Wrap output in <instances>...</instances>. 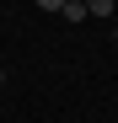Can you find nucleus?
Masks as SVG:
<instances>
[{
  "label": "nucleus",
  "instance_id": "obj_1",
  "mask_svg": "<svg viewBox=\"0 0 118 123\" xmlns=\"http://www.w3.org/2000/svg\"><path fill=\"white\" fill-rule=\"evenodd\" d=\"M59 16H65V22H86V0H65Z\"/></svg>",
  "mask_w": 118,
  "mask_h": 123
},
{
  "label": "nucleus",
  "instance_id": "obj_2",
  "mask_svg": "<svg viewBox=\"0 0 118 123\" xmlns=\"http://www.w3.org/2000/svg\"><path fill=\"white\" fill-rule=\"evenodd\" d=\"M118 0H86V16H113Z\"/></svg>",
  "mask_w": 118,
  "mask_h": 123
},
{
  "label": "nucleus",
  "instance_id": "obj_3",
  "mask_svg": "<svg viewBox=\"0 0 118 123\" xmlns=\"http://www.w3.org/2000/svg\"><path fill=\"white\" fill-rule=\"evenodd\" d=\"M38 6H43V11H65V0H38Z\"/></svg>",
  "mask_w": 118,
  "mask_h": 123
},
{
  "label": "nucleus",
  "instance_id": "obj_4",
  "mask_svg": "<svg viewBox=\"0 0 118 123\" xmlns=\"http://www.w3.org/2000/svg\"><path fill=\"white\" fill-rule=\"evenodd\" d=\"M0 86H6V70H0Z\"/></svg>",
  "mask_w": 118,
  "mask_h": 123
}]
</instances>
